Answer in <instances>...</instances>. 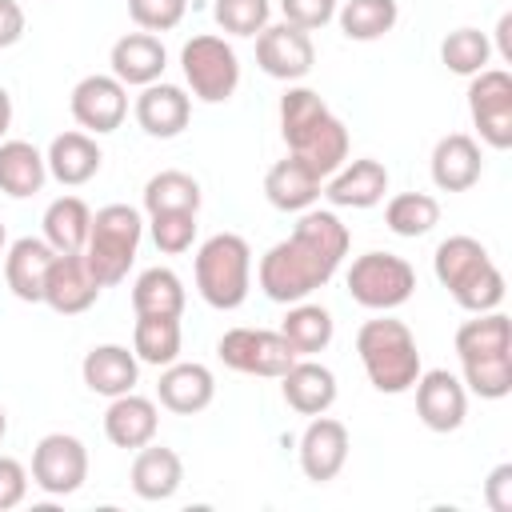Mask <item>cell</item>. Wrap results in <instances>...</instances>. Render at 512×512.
Segmentation results:
<instances>
[{
  "instance_id": "obj_46",
  "label": "cell",
  "mask_w": 512,
  "mask_h": 512,
  "mask_svg": "<svg viewBox=\"0 0 512 512\" xmlns=\"http://www.w3.org/2000/svg\"><path fill=\"white\" fill-rule=\"evenodd\" d=\"M24 36V8L16 0H0V48H12Z\"/></svg>"
},
{
  "instance_id": "obj_40",
  "label": "cell",
  "mask_w": 512,
  "mask_h": 512,
  "mask_svg": "<svg viewBox=\"0 0 512 512\" xmlns=\"http://www.w3.org/2000/svg\"><path fill=\"white\" fill-rule=\"evenodd\" d=\"M212 16H216V24L228 36H256L268 24L272 4L268 0H216L212 4Z\"/></svg>"
},
{
  "instance_id": "obj_27",
  "label": "cell",
  "mask_w": 512,
  "mask_h": 512,
  "mask_svg": "<svg viewBox=\"0 0 512 512\" xmlns=\"http://www.w3.org/2000/svg\"><path fill=\"white\" fill-rule=\"evenodd\" d=\"M320 184H324V180H320L304 160H296V156L288 152L284 160H276V164L268 168V176H264V196H268V204L280 208V212H304V208H312L316 196L324 192Z\"/></svg>"
},
{
  "instance_id": "obj_30",
  "label": "cell",
  "mask_w": 512,
  "mask_h": 512,
  "mask_svg": "<svg viewBox=\"0 0 512 512\" xmlns=\"http://www.w3.org/2000/svg\"><path fill=\"white\" fill-rule=\"evenodd\" d=\"M512 352V324L504 312H476V320H464L456 328V356L464 360H488Z\"/></svg>"
},
{
  "instance_id": "obj_38",
  "label": "cell",
  "mask_w": 512,
  "mask_h": 512,
  "mask_svg": "<svg viewBox=\"0 0 512 512\" xmlns=\"http://www.w3.org/2000/svg\"><path fill=\"white\" fill-rule=\"evenodd\" d=\"M488 56H492V44L480 28H456L440 40V60L448 72L456 76H476L488 68Z\"/></svg>"
},
{
  "instance_id": "obj_41",
  "label": "cell",
  "mask_w": 512,
  "mask_h": 512,
  "mask_svg": "<svg viewBox=\"0 0 512 512\" xmlns=\"http://www.w3.org/2000/svg\"><path fill=\"white\" fill-rule=\"evenodd\" d=\"M148 228H152V244L164 256H180L196 240V212H152Z\"/></svg>"
},
{
  "instance_id": "obj_9",
  "label": "cell",
  "mask_w": 512,
  "mask_h": 512,
  "mask_svg": "<svg viewBox=\"0 0 512 512\" xmlns=\"http://www.w3.org/2000/svg\"><path fill=\"white\" fill-rule=\"evenodd\" d=\"M216 356L224 360V368L264 380H280L300 360L296 348L272 328H228L216 344Z\"/></svg>"
},
{
  "instance_id": "obj_5",
  "label": "cell",
  "mask_w": 512,
  "mask_h": 512,
  "mask_svg": "<svg viewBox=\"0 0 512 512\" xmlns=\"http://www.w3.org/2000/svg\"><path fill=\"white\" fill-rule=\"evenodd\" d=\"M252 288V248L236 232H216L196 248V292L204 304L232 312Z\"/></svg>"
},
{
  "instance_id": "obj_17",
  "label": "cell",
  "mask_w": 512,
  "mask_h": 512,
  "mask_svg": "<svg viewBox=\"0 0 512 512\" xmlns=\"http://www.w3.org/2000/svg\"><path fill=\"white\" fill-rule=\"evenodd\" d=\"M188 116H192V96L180 88V84H164V80H152L144 84V92L136 96V124L156 136V140H172L188 128Z\"/></svg>"
},
{
  "instance_id": "obj_36",
  "label": "cell",
  "mask_w": 512,
  "mask_h": 512,
  "mask_svg": "<svg viewBox=\"0 0 512 512\" xmlns=\"http://www.w3.org/2000/svg\"><path fill=\"white\" fill-rule=\"evenodd\" d=\"M384 224H388V232L416 240V236H424V232H432L440 224V204L428 192H400V196L388 200Z\"/></svg>"
},
{
  "instance_id": "obj_6",
  "label": "cell",
  "mask_w": 512,
  "mask_h": 512,
  "mask_svg": "<svg viewBox=\"0 0 512 512\" xmlns=\"http://www.w3.org/2000/svg\"><path fill=\"white\" fill-rule=\"evenodd\" d=\"M140 236H144V220L132 204H104L96 216H92V228H88V244H84V260L92 268V276L112 288L128 276L132 260H136V248H140Z\"/></svg>"
},
{
  "instance_id": "obj_8",
  "label": "cell",
  "mask_w": 512,
  "mask_h": 512,
  "mask_svg": "<svg viewBox=\"0 0 512 512\" xmlns=\"http://www.w3.org/2000/svg\"><path fill=\"white\" fill-rule=\"evenodd\" d=\"M180 68H184V80L192 88L196 100L204 104H224L232 100L236 84H240V60L232 52V44L224 36H192L184 48H180Z\"/></svg>"
},
{
  "instance_id": "obj_22",
  "label": "cell",
  "mask_w": 512,
  "mask_h": 512,
  "mask_svg": "<svg viewBox=\"0 0 512 512\" xmlns=\"http://www.w3.org/2000/svg\"><path fill=\"white\" fill-rule=\"evenodd\" d=\"M80 376H84L88 392L112 400V396H124V392L136 388V380H140V360H136V352H128L124 344H96V348H88V356H84V364H80Z\"/></svg>"
},
{
  "instance_id": "obj_28",
  "label": "cell",
  "mask_w": 512,
  "mask_h": 512,
  "mask_svg": "<svg viewBox=\"0 0 512 512\" xmlns=\"http://www.w3.org/2000/svg\"><path fill=\"white\" fill-rule=\"evenodd\" d=\"M184 484V464L172 448L164 444H144L136 448V460H132V492L140 500H168L176 496Z\"/></svg>"
},
{
  "instance_id": "obj_49",
  "label": "cell",
  "mask_w": 512,
  "mask_h": 512,
  "mask_svg": "<svg viewBox=\"0 0 512 512\" xmlns=\"http://www.w3.org/2000/svg\"><path fill=\"white\" fill-rule=\"evenodd\" d=\"M4 432H8V416H4V408H0V440H4Z\"/></svg>"
},
{
  "instance_id": "obj_42",
  "label": "cell",
  "mask_w": 512,
  "mask_h": 512,
  "mask_svg": "<svg viewBox=\"0 0 512 512\" xmlns=\"http://www.w3.org/2000/svg\"><path fill=\"white\" fill-rule=\"evenodd\" d=\"M188 0H128V16L144 28V32H168L184 20Z\"/></svg>"
},
{
  "instance_id": "obj_11",
  "label": "cell",
  "mask_w": 512,
  "mask_h": 512,
  "mask_svg": "<svg viewBox=\"0 0 512 512\" xmlns=\"http://www.w3.org/2000/svg\"><path fill=\"white\" fill-rule=\"evenodd\" d=\"M88 480V448L68 432H48L32 448V484L48 496H72Z\"/></svg>"
},
{
  "instance_id": "obj_23",
  "label": "cell",
  "mask_w": 512,
  "mask_h": 512,
  "mask_svg": "<svg viewBox=\"0 0 512 512\" xmlns=\"http://www.w3.org/2000/svg\"><path fill=\"white\" fill-rule=\"evenodd\" d=\"M156 428H160V412L148 396H136V392H124V396H112L108 412H104V436L116 444V448H144L156 440Z\"/></svg>"
},
{
  "instance_id": "obj_32",
  "label": "cell",
  "mask_w": 512,
  "mask_h": 512,
  "mask_svg": "<svg viewBox=\"0 0 512 512\" xmlns=\"http://www.w3.org/2000/svg\"><path fill=\"white\" fill-rule=\"evenodd\" d=\"M136 316H180L184 312V284L172 268H144L132 284Z\"/></svg>"
},
{
  "instance_id": "obj_20",
  "label": "cell",
  "mask_w": 512,
  "mask_h": 512,
  "mask_svg": "<svg viewBox=\"0 0 512 512\" xmlns=\"http://www.w3.org/2000/svg\"><path fill=\"white\" fill-rule=\"evenodd\" d=\"M384 192H388V168L380 160H372V156L344 160L332 172L328 188H324V196L336 208H372V204L384 200Z\"/></svg>"
},
{
  "instance_id": "obj_35",
  "label": "cell",
  "mask_w": 512,
  "mask_h": 512,
  "mask_svg": "<svg viewBox=\"0 0 512 512\" xmlns=\"http://www.w3.org/2000/svg\"><path fill=\"white\" fill-rule=\"evenodd\" d=\"M336 20H340V32L348 40L368 44V40H380V36H388L396 28L400 8H396V0H344Z\"/></svg>"
},
{
  "instance_id": "obj_19",
  "label": "cell",
  "mask_w": 512,
  "mask_h": 512,
  "mask_svg": "<svg viewBox=\"0 0 512 512\" xmlns=\"http://www.w3.org/2000/svg\"><path fill=\"white\" fill-rule=\"evenodd\" d=\"M484 172L480 144L468 132H448L432 148V184L440 192H468Z\"/></svg>"
},
{
  "instance_id": "obj_34",
  "label": "cell",
  "mask_w": 512,
  "mask_h": 512,
  "mask_svg": "<svg viewBox=\"0 0 512 512\" xmlns=\"http://www.w3.org/2000/svg\"><path fill=\"white\" fill-rule=\"evenodd\" d=\"M332 332H336L332 312H328V308H320V304H308V300L292 304V308H288V316H284V324H280V336L296 348V356L324 352V348L332 344Z\"/></svg>"
},
{
  "instance_id": "obj_7",
  "label": "cell",
  "mask_w": 512,
  "mask_h": 512,
  "mask_svg": "<svg viewBox=\"0 0 512 512\" xmlns=\"http://www.w3.org/2000/svg\"><path fill=\"white\" fill-rule=\"evenodd\" d=\"M416 292V272L396 252H364L348 268V296L368 312H392Z\"/></svg>"
},
{
  "instance_id": "obj_14",
  "label": "cell",
  "mask_w": 512,
  "mask_h": 512,
  "mask_svg": "<svg viewBox=\"0 0 512 512\" xmlns=\"http://www.w3.org/2000/svg\"><path fill=\"white\" fill-rule=\"evenodd\" d=\"M100 292H104V284L92 276L84 252H56L52 268L44 276V300L40 304H48L60 316H80L100 300Z\"/></svg>"
},
{
  "instance_id": "obj_33",
  "label": "cell",
  "mask_w": 512,
  "mask_h": 512,
  "mask_svg": "<svg viewBox=\"0 0 512 512\" xmlns=\"http://www.w3.org/2000/svg\"><path fill=\"white\" fill-rule=\"evenodd\" d=\"M180 340V316H136L132 352L140 364L168 368L172 360H180Z\"/></svg>"
},
{
  "instance_id": "obj_12",
  "label": "cell",
  "mask_w": 512,
  "mask_h": 512,
  "mask_svg": "<svg viewBox=\"0 0 512 512\" xmlns=\"http://www.w3.org/2000/svg\"><path fill=\"white\" fill-rule=\"evenodd\" d=\"M256 64L272 76V80H304L316 64V48L312 36L296 24H264L256 32Z\"/></svg>"
},
{
  "instance_id": "obj_39",
  "label": "cell",
  "mask_w": 512,
  "mask_h": 512,
  "mask_svg": "<svg viewBox=\"0 0 512 512\" xmlns=\"http://www.w3.org/2000/svg\"><path fill=\"white\" fill-rule=\"evenodd\" d=\"M464 384L480 400H504L512 392V352L488 356V360H464Z\"/></svg>"
},
{
  "instance_id": "obj_15",
  "label": "cell",
  "mask_w": 512,
  "mask_h": 512,
  "mask_svg": "<svg viewBox=\"0 0 512 512\" xmlns=\"http://www.w3.org/2000/svg\"><path fill=\"white\" fill-rule=\"evenodd\" d=\"M412 388H416V416H420L424 428H432V432H456L464 424V416H468V392H464V384L448 368L420 372V380Z\"/></svg>"
},
{
  "instance_id": "obj_45",
  "label": "cell",
  "mask_w": 512,
  "mask_h": 512,
  "mask_svg": "<svg viewBox=\"0 0 512 512\" xmlns=\"http://www.w3.org/2000/svg\"><path fill=\"white\" fill-rule=\"evenodd\" d=\"M484 504L492 512H512V464H496L484 480Z\"/></svg>"
},
{
  "instance_id": "obj_21",
  "label": "cell",
  "mask_w": 512,
  "mask_h": 512,
  "mask_svg": "<svg viewBox=\"0 0 512 512\" xmlns=\"http://www.w3.org/2000/svg\"><path fill=\"white\" fill-rule=\"evenodd\" d=\"M156 396L168 412L176 416H196L212 404L216 396V380L204 364H184V360H172L164 372H160V384H156Z\"/></svg>"
},
{
  "instance_id": "obj_37",
  "label": "cell",
  "mask_w": 512,
  "mask_h": 512,
  "mask_svg": "<svg viewBox=\"0 0 512 512\" xmlns=\"http://www.w3.org/2000/svg\"><path fill=\"white\" fill-rule=\"evenodd\" d=\"M144 208L152 212H200V184L188 172H156L144 184Z\"/></svg>"
},
{
  "instance_id": "obj_44",
  "label": "cell",
  "mask_w": 512,
  "mask_h": 512,
  "mask_svg": "<svg viewBox=\"0 0 512 512\" xmlns=\"http://www.w3.org/2000/svg\"><path fill=\"white\" fill-rule=\"evenodd\" d=\"M24 496H28V472H24V464L12 460V456H0V512L16 508Z\"/></svg>"
},
{
  "instance_id": "obj_13",
  "label": "cell",
  "mask_w": 512,
  "mask_h": 512,
  "mask_svg": "<svg viewBox=\"0 0 512 512\" xmlns=\"http://www.w3.org/2000/svg\"><path fill=\"white\" fill-rule=\"evenodd\" d=\"M68 108H72V120L84 128V132H116L128 116V88L116 80V76H104V72H92L84 76L72 96H68Z\"/></svg>"
},
{
  "instance_id": "obj_50",
  "label": "cell",
  "mask_w": 512,
  "mask_h": 512,
  "mask_svg": "<svg viewBox=\"0 0 512 512\" xmlns=\"http://www.w3.org/2000/svg\"><path fill=\"white\" fill-rule=\"evenodd\" d=\"M4 244H8V232H4V224H0V252H4Z\"/></svg>"
},
{
  "instance_id": "obj_24",
  "label": "cell",
  "mask_w": 512,
  "mask_h": 512,
  "mask_svg": "<svg viewBox=\"0 0 512 512\" xmlns=\"http://www.w3.org/2000/svg\"><path fill=\"white\" fill-rule=\"evenodd\" d=\"M108 64H112V76H116L124 88H128V84L144 88V84H152V80L164 76L168 52H164V44H160L152 32H128V36H120V40L112 44Z\"/></svg>"
},
{
  "instance_id": "obj_25",
  "label": "cell",
  "mask_w": 512,
  "mask_h": 512,
  "mask_svg": "<svg viewBox=\"0 0 512 512\" xmlns=\"http://www.w3.org/2000/svg\"><path fill=\"white\" fill-rule=\"evenodd\" d=\"M44 164H48V176L52 180H60L64 188H80V184H88L100 172L104 152H100V144L88 132H60L48 144Z\"/></svg>"
},
{
  "instance_id": "obj_26",
  "label": "cell",
  "mask_w": 512,
  "mask_h": 512,
  "mask_svg": "<svg viewBox=\"0 0 512 512\" xmlns=\"http://www.w3.org/2000/svg\"><path fill=\"white\" fill-rule=\"evenodd\" d=\"M280 392L284 404L300 416H320L336 404V376L332 368L316 364V360H296L284 376H280Z\"/></svg>"
},
{
  "instance_id": "obj_48",
  "label": "cell",
  "mask_w": 512,
  "mask_h": 512,
  "mask_svg": "<svg viewBox=\"0 0 512 512\" xmlns=\"http://www.w3.org/2000/svg\"><path fill=\"white\" fill-rule=\"evenodd\" d=\"M8 128H12V96H8V88H0V140Z\"/></svg>"
},
{
  "instance_id": "obj_3",
  "label": "cell",
  "mask_w": 512,
  "mask_h": 512,
  "mask_svg": "<svg viewBox=\"0 0 512 512\" xmlns=\"http://www.w3.org/2000/svg\"><path fill=\"white\" fill-rule=\"evenodd\" d=\"M432 272L448 288V296L472 316L476 312H492L504 300V276H500V268L492 264L488 248L476 236L440 240V248L432 256Z\"/></svg>"
},
{
  "instance_id": "obj_18",
  "label": "cell",
  "mask_w": 512,
  "mask_h": 512,
  "mask_svg": "<svg viewBox=\"0 0 512 512\" xmlns=\"http://www.w3.org/2000/svg\"><path fill=\"white\" fill-rule=\"evenodd\" d=\"M52 244L44 236H20L8 244V256H4V280L12 288L16 300L24 304H40L44 300V276L52 268Z\"/></svg>"
},
{
  "instance_id": "obj_1",
  "label": "cell",
  "mask_w": 512,
  "mask_h": 512,
  "mask_svg": "<svg viewBox=\"0 0 512 512\" xmlns=\"http://www.w3.org/2000/svg\"><path fill=\"white\" fill-rule=\"evenodd\" d=\"M348 244H352V236H348V228L340 224L336 212L304 208V216L296 220L292 236L272 244L260 256V268H256L260 292L272 304L308 300L316 288H324L336 276V268L348 256Z\"/></svg>"
},
{
  "instance_id": "obj_29",
  "label": "cell",
  "mask_w": 512,
  "mask_h": 512,
  "mask_svg": "<svg viewBox=\"0 0 512 512\" xmlns=\"http://www.w3.org/2000/svg\"><path fill=\"white\" fill-rule=\"evenodd\" d=\"M48 180V164L28 140H0V192L12 200L36 196Z\"/></svg>"
},
{
  "instance_id": "obj_10",
  "label": "cell",
  "mask_w": 512,
  "mask_h": 512,
  "mask_svg": "<svg viewBox=\"0 0 512 512\" xmlns=\"http://www.w3.org/2000/svg\"><path fill=\"white\" fill-rule=\"evenodd\" d=\"M468 112L488 148H496V152L512 148V76L504 68H484L472 76Z\"/></svg>"
},
{
  "instance_id": "obj_43",
  "label": "cell",
  "mask_w": 512,
  "mask_h": 512,
  "mask_svg": "<svg viewBox=\"0 0 512 512\" xmlns=\"http://www.w3.org/2000/svg\"><path fill=\"white\" fill-rule=\"evenodd\" d=\"M280 12H284L288 24H296L304 32H316L336 16V0H280Z\"/></svg>"
},
{
  "instance_id": "obj_4",
  "label": "cell",
  "mask_w": 512,
  "mask_h": 512,
  "mask_svg": "<svg viewBox=\"0 0 512 512\" xmlns=\"http://www.w3.org/2000/svg\"><path fill=\"white\" fill-rule=\"evenodd\" d=\"M356 352H360V364L368 372V384L376 392H388V396L408 392L424 372L416 336L408 332L404 320H392V316L364 320L356 332Z\"/></svg>"
},
{
  "instance_id": "obj_2",
  "label": "cell",
  "mask_w": 512,
  "mask_h": 512,
  "mask_svg": "<svg viewBox=\"0 0 512 512\" xmlns=\"http://www.w3.org/2000/svg\"><path fill=\"white\" fill-rule=\"evenodd\" d=\"M280 132L296 160H304L320 180L348 160V128L332 116L320 92L296 84L280 96Z\"/></svg>"
},
{
  "instance_id": "obj_31",
  "label": "cell",
  "mask_w": 512,
  "mask_h": 512,
  "mask_svg": "<svg viewBox=\"0 0 512 512\" xmlns=\"http://www.w3.org/2000/svg\"><path fill=\"white\" fill-rule=\"evenodd\" d=\"M92 228V208L80 196H56L44 208V240L52 252H84Z\"/></svg>"
},
{
  "instance_id": "obj_47",
  "label": "cell",
  "mask_w": 512,
  "mask_h": 512,
  "mask_svg": "<svg viewBox=\"0 0 512 512\" xmlns=\"http://www.w3.org/2000/svg\"><path fill=\"white\" fill-rule=\"evenodd\" d=\"M508 32H512V16L504 12V16H500V24H496V40H500V56H504V60H512V44H508Z\"/></svg>"
},
{
  "instance_id": "obj_16",
  "label": "cell",
  "mask_w": 512,
  "mask_h": 512,
  "mask_svg": "<svg viewBox=\"0 0 512 512\" xmlns=\"http://www.w3.org/2000/svg\"><path fill=\"white\" fill-rule=\"evenodd\" d=\"M348 460V428L332 416H312L304 436H300V468L312 484H328L340 476Z\"/></svg>"
}]
</instances>
